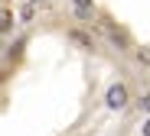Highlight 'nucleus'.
<instances>
[{
  "label": "nucleus",
  "instance_id": "nucleus-5",
  "mask_svg": "<svg viewBox=\"0 0 150 136\" xmlns=\"http://www.w3.org/2000/svg\"><path fill=\"white\" fill-rule=\"evenodd\" d=\"M140 110H147V114H150V91L140 97Z\"/></svg>",
  "mask_w": 150,
  "mask_h": 136
},
{
  "label": "nucleus",
  "instance_id": "nucleus-3",
  "mask_svg": "<svg viewBox=\"0 0 150 136\" xmlns=\"http://www.w3.org/2000/svg\"><path fill=\"white\" fill-rule=\"evenodd\" d=\"M69 39H72L75 45H82V49H88V52L95 49V42H91V36H85L82 29H69Z\"/></svg>",
  "mask_w": 150,
  "mask_h": 136
},
{
  "label": "nucleus",
  "instance_id": "nucleus-4",
  "mask_svg": "<svg viewBox=\"0 0 150 136\" xmlns=\"http://www.w3.org/2000/svg\"><path fill=\"white\" fill-rule=\"evenodd\" d=\"M105 33H108V39H111V42H114L117 49H127V39H124V36H121L117 29H111V26H105Z\"/></svg>",
  "mask_w": 150,
  "mask_h": 136
},
{
  "label": "nucleus",
  "instance_id": "nucleus-2",
  "mask_svg": "<svg viewBox=\"0 0 150 136\" xmlns=\"http://www.w3.org/2000/svg\"><path fill=\"white\" fill-rule=\"evenodd\" d=\"M72 13H75V20L91 23L95 20V3H91V0H72Z\"/></svg>",
  "mask_w": 150,
  "mask_h": 136
},
{
  "label": "nucleus",
  "instance_id": "nucleus-6",
  "mask_svg": "<svg viewBox=\"0 0 150 136\" xmlns=\"http://www.w3.org/2000/svg\"><path fill=\"white\" fill-rule=\"evenodd\" d=\"M140 133H144V136H150V120L144 123V130H140Z\"/></svg>",
  "mask_w": 150,
  "mask_h": 136
},
{
  "label": "nucleus",
  "instance_id": "nucleus-1",
  "mask_svg": "<svg viewBox=\"0 0 150 136\" xmlns=\"http://www.w3.org/2000/svg\"><path fill=\"white\" fill-rule=\"evenodd\" d=\"M127 100H131L127 84H121V81H114V84L108 88V94H105V104L111 107V110H124V107H127Z\"/></svg>",
  "mask_w": 150,
  "mask_h": 136
}]
</instances>
